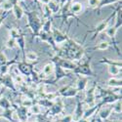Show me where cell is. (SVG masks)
Wrapping results in <instances>:
<instances>
[{
  "label": "cell",
  "instance_id": "cell-36",
  "mask_svg": "<svg viewBox=\"0 0 122 122\" xmlns=\"http://www.w3.org/2000/svg\"><path fill=\"white\" fill-rule=\"evenodd\" d=\"M100 1L101 0H88V6L93 9H95V8L98 9V7L100 5Z\"/></svg>",
  "mask_w": 122,
  "mask_h": 122
},
{
  "label": "cell",
  "instance_id": "cell-2",
  "mask_svg": "<svg viewBox=\"0 0 122 122\" xmlns=\"http://www.w3.org/2000/svg\"><path fill=\"white\" fill-rule=\"evenodd\" d=\"M27 17V26L31 29V31L33 33L34 37H37L41 31V27H42V21L37 15L36 12L31 11V12H26L25 13Z\"/></svg>",
  "mask_w": 122,
  "mask_h": 122
},
{
  "label": "cell",
  "instance_id": "cell-40",
  "mask_svg": "<svg viewBox=\"0 0 122 122\" xmlns=\"http://www.w3.org/2000/svg\"><path fill=\"white\" fill-rule=\"evenodd\" d=\"M8 12H5V14L4 15H1V16H0V26H1L2 25H3V23H4V20L6 19V17L8 16Z\"/></svg>",
  "mask_w": 122,
  "mask_h": 122
},
{
  "label": "cell",
  "instance_id": "cell-35",
  "mask_svg": "<svg viewBox=\"0 0 122 122\" xmlns=\"http://www.w3.org/2000/svg\"><path fill=\"white\" fill-rule=\"evenodd\" d=\"M9 34H10V38L16 39L20 34H21V32H20V30L18 28H10L9 29Z\"/></svg>",
  "mask_w": 122,
  "mask_h": 122
},
{
  "label": "cell",
  "instance_id": "cell-31",
  "mask_svg": "<svg viewBox=\"0 0 122 122\" xmlns=\"http://www.w3.org/2000/svg\"><path fill=\"white\" fill-rule=\"evenodd\" d=\"M28 60L30 61V62H37V59H38V56L35 52H33V51H29V52H27L25 54V60Z\"/></svg>",
  "mask_w": 122,
  "mask_h": 122
},
{
  "label": "cell",
  "instance_id": "cell-1",
  "mask_svg": "<svg viewBox=\"0 0 122 122\" xmlns=\"http://www.w3.org/2000/svg\"><path fill=\"white\" fill-rule=\"evenodd\" d=\"M85 51L82 45L75 42L73 39L67 38V40L64 43L62 49H59L57 52V56L62 59H66L69 61H80L84 56Z\"/></svg>",
  "mask_w": 122,
  "mask_h": 122
},
{
  "label": "cell",
  "instance_id": "cell-22",
  "mask_svg": "<svg viewBox=\"0 0 122 122\" xmlns=\"http://www.w3.org/2000/svg\"><path fill=\"white\" fill-rule=\"evenodd\" d=\"M108 73L110 75H112L113 77H115L116 75H118L119 73H121V66H116V65H110L107 67Z\"/></svg>",
  "mask_w": 122,
  "mask_h": 122
},
{
  "label": "cell",
  "instance_id": "cell-38",
  "mask_svg": "<svg viewBox=\"0 0 122 122\" xmlns=\"http://www.w3.org/2000/svg\"><path fill=\"white\" fill-rule=\"evenodd\" d=\"M112 109H113V112L121 113V100L116 102V105L114 107H112Z\"/></svg>",
  "mask_w": 122,
  "mask_h": 122
},
{
  "label": "cell",
  "instance_id": "cell-10",
  "mask_svg": "<svg viewBox=\"0 0 122 122\" xmlns=\"http://www.w3.org/2000/svg\"><path fill=\"white\" fill-rule=\"evenodd\" d=\"M96 84L93 85L92 87H90L87 91H86V96H85V100L84 103L89 106V107H92L96 105V98H95V89H96Z\"/></svg>",
  "mask_w": 122,
  "mask_h": 122
},
{
  "label": "cell",
  "instance_id": "cell-8",
  "mask_svg": "<svg viewBox=\"0 0 122 122\" xmlns=\"http://www.w3.org/2000/svg\"><path fill=\"white\" fill-rule=\"evenodd\" d=\"M12 107L14 108V110H16L20 121L21 122H26L27 121V118L29 115H28V110L26 107H25L23 106H18L16 104H12Z\"/></svg>",
  "mask_w": 122,
  "mask_h": 122
},
{
  "label": "cell",
  "instance_id": "cell-7",
  "mask_svg": "<svg viewBox=\"0 0 122 122\" xmlns=\"http://www.w3.org/2000/svg\"><path fill=\"white\" fill-rule=\"evenodd\" d=\"M17 69L25 76H30L32 73V71L34 70L33 65L27 64L26 62H24V61L23 62H18L17 63Z\"/></svg>",
  "mask_w": 122,
  "mask_h": 122
},
{
  "label": "cell",
  "instance_id": "cell-18",
  "mask_svg": "<svg viewBox=\"0 0 122 122\" xmlns=\"http://www.w3.org/2000/svg\"><path fill=\"white\" fill-rule=\"evenodd\" d=\"M77 76H78V80H77L76 89H77L78 92H80V91H84L86 89V86H87L88 78L86 76H82V75H77Z\"/></svg>",
  "mask_w": 122,
  "mask_h": 122
},
{
  "label": "cell",
  "instance_id": "cell-11",
  "mask_svg": "<svg viewBox=\"0 0 122 122\" xmlns=\"http://www.w3.org/2000/svg\"><path fill=\"white\" fill-rule=\"evenodd\" d=\"M38 37L41 39L42 41H45L48 44H50L54 51H56V52H58V51H59V48L56 45L54 39H53V36H52V33H51V32H44V31H42V30H41L40 33H39V35H38Z\"/></svg>",
  "mask_w": 122,
  "mask_h": 122
},
{
  "label": "cell",
  "instance_id": "cell-4",
  "mask_svg": "<svg viewBox=\"0 0 122 122\" xmlns=\"http://www.w3.org/2000/svg\"><path fill=\"white\" fill-rule=\"evenodd\" d=\"M115 13H116V10H115V11H114L112 14H111L108 18H107L106 20H104V21H102L99 25H97L96 27H95L93 30H89L88 32H93V33H94V35H93V37H92V40H95L96 37L98 36V34H100L101 32L105 31L106 28H107V25H108V24H109V22H110V20H112V19L114 18Z\"/></svg>",
  "mask_w": 122,
  "mask_h": 122
},
{
  "label": "cell",
  "instance_id": "cell-42",
  "mask_svg": "<svg viewBox=\"0 0 122 122\" xmlns=\"http://www.w3.org/2000/svg\"><path fill=\"white\" fill-rule=\"evenodd\" d=\"M0 9H1V4H0Z\"/></svg>",
  "mask_w": 122,
  "mask_h": 122
},
{
  "label": "cell",
  "instance_id": "cell-14",
  "mask_svg": "<svg viewBox=\"0 0 122 122\" xmlns=\"http://www.w3.org/2000/svg\"><path fill=\"white\" fill-rule=\"evenodd\" d=\"M84 111L85 110H84V107H83V103L78 100L77 101V105H76V108H75V111H74V115L72 116L73 121L76 122L79 119L82 118V116L84 114Z\"/></svg>",
  "mask_w": 122,
  "mask_h": 122
},
{
  "label": "cell",
  "instance_id": "cell-3",
  "mask_svg": "<svg viewBox=\"0 0 122 122\" xmlns=\"http://www.w3.org/2000/svg\"><path fill=\"white\" fill-rule=\"evenodd\" d=\"M90 60L91 58H89L87 61L83 62L82 64L76 65L75 68L73 69V72L76 75H82V76H93L94 72L92 70V67H91L90 65Z\"/></svg>",
  "mask_w": 122,
  "mask_h": 122
},
{
  "label": "cell",
  "instance_id": "cell-32",
  "mask_svg": "<svg viewBox=\"0 0 122 122\" xmlns=\"http://www.w3.org/2000/svg\"><path fill=\"white\" fill-rule=\"evenodd\" d=\"M100 63H102V64H107V65H108V66H110V65L122 66V65H121V62H114V61H111V60H109V59H107V58H103V59L100 61Z\"/></svg>",
  "mask_w": 122,
  "mask_h": 122
},
{
  "label": "cell",
  "instance_id": "cell-33",
  "mask_svg": "<svg viewBox=\"0 0 122 122\" xmlns=\"http://www.w3.org/2000/svg\"><path fill=\"white\" fill-rule=\"evenodd\" d=\"M109 45H110V44H109L108 42H107V41H103V42L99 43L97 46H95V48H94V49H97V50H102V51H105V50L108 49Z\"/></svg>",
  "mask_w": 122,
  "mask_h": 122
},
{
  "label": "cell",
  "instance_id": "cell-9",
  "mask_svg": "<svg viewBox=\"0 0 122 122\" xmlns=\"http://www.w3.org/2000/svg\"><path fill=\"white\" fill-rule=\"evenodd\" d=\"M63 111H64V103H63V101L60 99V97H58L57 100L54 101L52 107L49 108L48 112L51 113L53 116H55V115H58L60 113H62Z\"/></svg>",
  "mask_w": 122,
  "mask_h": 122
},
{
  "label": "cell",
  "instance_id": "cell-5",
  "mask_svg": "<svg viewBox=\"0 0 122 122\" xmlns=\"http://www.w3.org/2000/svg\"><path fill=\"white\" fill-rule=\"evenodd\" d=\"M58 97H64V98H72L75 97L78 94V91L76 89V87H73L71 85H66L64 86L61 89H59L56 92Z\"/></svg>",
  "mask_w": 122,
  "mask_h": 122
},
{
  "label": "cell",
  "instance_id": "cell-19",
  "mask_svg": "<svg viewBox=\"0 0 122 122\" xmlns=\"http://www.w3.org/2000/svg\"><path fill=\"white\" fill-rule=\"evenodd\" d=\"M12 10H13V14L15 15V17H16L17 20H21V19L24 17V15H25V12H24L23 8L19 5L18 2L14 3Z\"/></svg>",
  "mask_w": 122,
  "mask_h": 122
},
{
  "label": "cell",
  "instance_id": "cell-23",
  "mask_svg": "<svg viewBox=\"0 0 122 122\" xmlns=\"http://www.w3.org/2000/svg\"><path fill=\"white\" fill-rule=\"evenodd\" d=\"M47 6L49 7L50 11L52 12V14L58 13L60 10H61V8H62V7H61V5H60V3L56 2V1H53V0H50L49 3L47 4Z\"/></svg>",
  "mask_w": 122,
  "mask_h": 122
},
{
  "label": "cell",
  "instance_id": "cell-21",
  "mask_svg": "<svg viewBox=\"0 0 122 122\" xmlns=\"http://www.w3.org/2000/svg\"><path fill=\"white\" fill-rule=\"evenodd\" d=\"M14 108L12 107V108H9V109H5V110H3V112L0 114V116L1 117H3V118H5V119H7V120H9L10 122H16L15 120H14V118H13V113H14Z\"/></svg>",
  "mask_w": 122,
  "mask_h": 122
},
{
  "label": "cell",
  "instance_id": "cell-27",
  "mask_svg": "<svg viewBox=\"0 0 122 122\" xmlns=\"http://www.w3.org/2000/svg\"><path fill=\"white\" fill-rule=\"evenodd\" d=\"M42 13H43V17L47 20H52V12L50 11L49 7L47 6V4H43L42 6Z\"/></svg>",
  "mask_w": 122,
  "mask_h": 122
},
{
  "label": "cell",
  "instance_id": "cell-13",
  "mask_svg": "<svg viewBox=\"0 0 122 122\" xmlns=\"http://www.w3.org/2000/svg\"><path fill=\"white\" fill-rule=\"evenodd\" d=\"M1 83L5 87L11 89L14 93H16L17 89L15 87V83H14V81H13V79H12V77H11V75H10V74H6L3 77H1Z\"/></svg>",
  "mask_w": 122,
  "mask_h": 122
},
{
  "label": "cell",
  "instance_id": "cell-28",
  "mask_svg": "<svg viewBox=\"0 0 122 122\" xmlns=\"http://www.w3.org/2000/svg\"><path fill=\"white\" fill-rule=\"evenodd\" d=\"M41 30L44 32H51V30H52V20H47L42 25Z\"/></svg>",
  "mask_w": 122,
  "mask_h": 122
},
{
  "label": "cell",
  "instance_id": "cell-30",
  "mask_svg": "<svg viewBox=\"0 0 122 122\" xmlns=\"http://www.w3.org/2000/svg\"><path fill=\"white\" fill-rule=\"evenodd\" d=\"M119 1H121V0H101L100 5L98 7V10L100 11L104 6H107V5H109V4H113V3H116V2H119Z\"/></svg>",
  "mask_w": 122,
  "mask_h": 122
},
{
  "label": "cell",
  "instance_id": "cell-6",
  "mask_svg": "<svg viewBox=\"0 0 122 122\" xmlns=\"http://www.w3.org/2000/svg\"><path fill=\"white\" fill-rule=\"evenodd\" d=\"M121 100V93L120 94H115V93H112L111 91H108L107 94L102 98V102L101 104L102 105H107V104H115L117 101Z\"/></svg>",
  "mask_w": 122,
  "mask_h": 122
},
{
  "label": "cell",
  "instance_id": "cell-17",
  "mask_svg": "<svg viewBox=\"0 0 122 122\" xmlns=\"http://www.w3.org/2000/svg\"><path fill=\"white\" fill-rule=\"evenodd\" d=\"M16 42H17L18 47L21 49L22 53H23V59H24L23 61L25 62V38L24 33H21L16 38Z\"/></svg>",
  "mask_w": 122,
  "mask_h": 122
},
{
  "label": "cell",
  "instance_id": "cell-39",
  "mask_svg": "<svg viewBox=\"0 0 122 122\" xmlns=\"http://www.w3.org/2000/svg\"><path fill=\"white\" fill-rule=\"evenodd\" d=\"M58 122H73L72 115H66L58 120Z\"/></svg>",
  "mask_w": 122,
  "mask_h": 122
},
{
  "label": "cell",
  "instance_id": "cell-37",
  "mask_svg": "<svg viewBox=\"0 0 122 122\" xmlns=\"http://www.w3.org/2000/svg\"><path fill=\"white\" fill-rule=\"evenodd\" d=\"M7 63H8V60H7L6 56L4 55V53L2 51H0V67L5 66Z\"/></svg>",
  "mask_w": 122,
  "mask_h": 122
},
{
  "label": "cell",
  "instance_id": "cell-29",
  "mask_svg": "<svg viewBox=\"0 0 122 122\" xmlns=\"http://www.w3.org/2000/svg\"><path fill=\"white\" fill-rule=\"evenodd\" d=\"M33 104H34L33 100L30 99V98H27L26 96H25V98L23 99L22 102H21V106H23V107H26V108H27V107H30Z\"/></svg>",
  "mask_w": 122,
  "mask_h": 122
},
{
  "label": "cell",
  "instance_id": "cell-12",
  "mask_svg": "<svg viewBox=\"0 0 122 122\" xmlns=\"http://www.w3.org/2000/svg\"><path fill=\"white\" fill-rule=\"evenodd\" d=\"M51 33H52V36H53V39H54L56 45L57 44H61V43H65L67 40V38H68L67 34L62 32L61 30L56 29V28H52Z\"/></svg>",
  "mask_w": 122,
  "mask_h": 122
},
{
  "label": "cell",
  "instance_id": "cell-15",
  "mask_svg": "<svg viewBox=\"0 0 122 122\" xmlns=\"http://www.w3.org/2000/svg\"><path fill=\"white\" fill-rule=\"evenodd\" d=\"M54 64V63H53ZM55 65V79H54V81L52 82V84H54L55 82H57V81H59V80H61L62 78H64V77H66V76H68V74L66 72V70L65 69H63L62 67H61L59 65H57V64H54Z\"/></svg>",
  "mask_w": 122,
  "mask_h": 122
},
{
  "label": "cell",
  "instance_id": "cell-24",
  "mask_svg": "<svg viewBox=\"0 0 122 122\" xmlns=\"http://www.w3.org/2000/svg\"><path fill=\"white\" fill-rule=\"evenodd\" d=\"M107 85H108V86H110V87L121 88V85H122V80H121V77H120V78L111 77V78L107 81Z\"/></svg>",
  "mask_w": 122,
  "mask_h": 122
},
{
  "label": "cell",
  "instance_id": "cell-41",
  "mask_svg": "<svg viewBox=\"0 0 122 122\" xmlns=\"http://www.w3.org/2000/svg\"><path fill=\"white\" fill-rule=\"evenodd\" d=\"M105 122H121V120H114V121H105Z\"/></svg>",
  "mask_w": 122,
  "mask_h": 122
},
{
  "label": "cell",
  "instance_id": "cell-34",
  "mask_svg": "<svg viewBox=\"0 0 122 122\" xmlns=\"http://www.w3.org/2000/svg\"><path fill=\"white\" fill-rule=\"evenodd\" d=\"M6 47L8 49H14L16 47H18L17 45V42H16V39L14 38H9L7 40V42H6Z\"/></svg>",
  "mask_w": 122,
  "mask_h": 122
},
{
  "label": "cell",
  "instance_id": "cell-26",
  "mask_svg": "<svg viewBox=\"0 0 122 122\" xmlns=\"http://www.w3.org/2000/svg\"><path fill=\"white\" fill-rule=\"evenodd\" d=\"M32 113V114H35V115H39L41 114V107L38 104H33L31 107H29V112L28 114Z\"/></svg>",
  "mask_w": 122,
  "mask_h": 122
},
{
  "label": "cell",
  "instance_id": "cell-16",
  "mask_svg": "<svg viewBox=\"0 0 122 122\" xmlns=\"http://www.w3.org/2000/svg\"><path fill=\"white\" fill-rule=\"evenodd\" d=\"M55 72V65L51 62V63H48L47 65L44 66L43 69H42V72L39 74V78L40 80H41V76L43 75V78L51 75V74H53Z\"/></svg>",
  "mask_w": 122,
  "mask_h": 122
},
{
  "label": "cell",
  "instance_id": "cell-25",
  "mask_svg": "<svg viewBox=\"0 0 122 122\" xmlns=\"http://www.w3.org/2000/svg\"><path fill=\"white\" fill-rule=\"evenodd\" d=\"M0 107H1L3 110L12 108V103L6 97H1L0 98Z\"/></svg>",
  "mask_w": 122,
  "mask_h": 122
},
{
  "label": "cell",
  "instance_id": "cell-20",
  "mask_svg": "<svg viewBox=\"0 0 122 122\" xmlns=\"http://www.w3.org/2000/svg\"><path fill=\"white\" fill-rule=\"evenodd\" d=\"M69 11L71 14H73L74 16L79 15L82 11V4L79 3V2H71L69 5Z\"/></svg>",
  "mask_w": 122,
  "mask_h": 122
}]
</instances>
